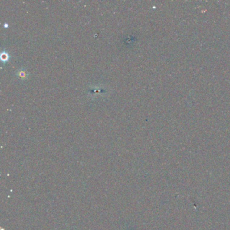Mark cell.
<instances>
[{
	"mask_svg": "<svg viewBox=\"0 0 230 230\" xmlns=\"http://www.w3.org/2000/svg\"><path fill=\"white\" fill-rule=\"evenodd\" d=\"M3 55H4V54H2V58H3ZM8 58V55L6 54V55H5V56H4V58H2V60H3V61H4V60H7V59Z\"/></svg>",
	"mask_w": 230,
	"mask_h": 230,
	"instance_id": "1",
	"label": "cell"
}]
</instances>
